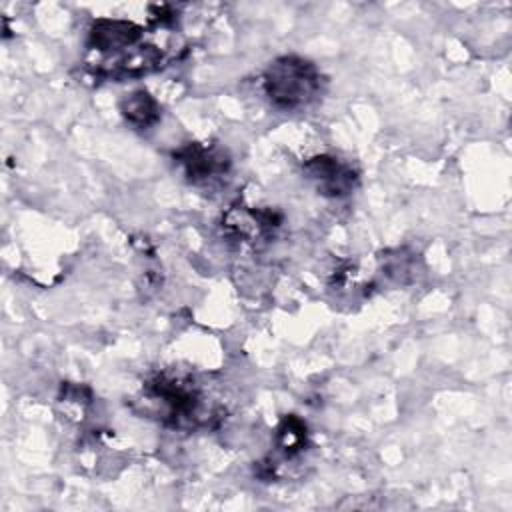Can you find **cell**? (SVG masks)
<instances>
[{
	"label": "cell",
	"mask_w": 512,
	"mask_h": 512,
	"mask_svg": "<svg viewBox=\"0 0 512 512\" xmlns=\"http://www.w3.org/2000/svg\"><path fill=\"white\" fill-rule=\"evenodd\" d=\"M322 86L320 70L306 58H276L264 72V92L278 108L294 110L318 98Z\"/></svg>",
	"instance_id": "6da1fadb"
},
{
	"label": "cell",
	"mask_w": 512,
	"mask_h": 512,
	"mask_svg": "<svg viewBox=\"0 0 512 512\" xmlns=\"http://www.w3.org/2000/svg\"><path fill=\"white\" fill-rule=\"evenodd\" d=\"M304 170L316 188L332 198L350 194L358 184V172L336 156H316L304 164Z\"/></svg>",
	"instance_id": "7a4b0ae2"
},
{
	"label": "cell",
	"mask_w": 512,
	"mask_h": 512,
	"mask_svg": "<svg viewBox=\"0 0 512 512\" xmlns=\"http://www.w3.org/2000/svg\"><path fill=\"white\" fill-rule=\"evenodd\" d=\"M142 36L140 26L128 22V20H96L90 30L88 46L90 50L110 54V52H122L138 44Z\"/></svg>",
	"instance_id": "3957f363"
},
{
	"label": "cell",
	"mask_w": 512,
	"mask_h": 512,
	"mask_svg": "<svg viewBox=\"0 0 512 512\" xmlns=\"http://www.w3.org/2000/svg\"><path fill=\"white\" fill-rule=\"evenodd\" d=\"M176 160L182 164L186 176L194 182L208 180L216 174H222L228 166V156L214 146L206 144H188L178 150Z\"/></svg>",
	"instance_id": "277c9868"
},
{
	"label": "cell",
	"mask_w": 512,
	"mask_h": 512,
	"mask_svg": "<svg viewBox=\"0 0 512 512\" xmlns=\"http://www.w3.org/2000/svg\"><path fill=\"white\" fill-rule=\"evenodd\" d=\"M120 110H122L124 118L136 128H148L160 118L158 102L144 90H136V92L128 94L122 100Z\"/></svg>",
	"instance_id": "5b68a950"
},
{
	"label": "cell",
	"mask_w": 512,
	"mask_h": 512,
	"mask_svg": "<svg viewBox=\"0 0 512 512\" xmlns=\"http://www.w3.org/2000/svg\"><path fill=\"white\" fill-rule=\"evenodd\" d=\"M304 442H306V426L294 416L286 418L278 428V448L286 456H294L296 452L302 450Z\"/></svg>",
	"instance_id": "8992f818"
}]
</instances>
